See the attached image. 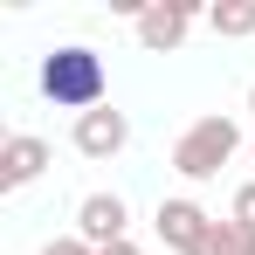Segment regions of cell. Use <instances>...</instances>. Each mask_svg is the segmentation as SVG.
<instances>
[{"label":"cell","instance_id":"14","mask_svg":"<svg viewBox=\"0 0 255 255\" xmlns=\"http://www.w3.org/2000/svg\"><path fill=\"white\" fill-rule=\"evenodd\" d=\"M249 159H255V145H249Z\"/></svg>","mask_w":255,"mask_h":255},{"label":"cell","instance_id":"10","mask_svg":"<svg viewBox=\"0 0 255 255\" xmlns=\"http://www.w3.org/2000/svg\"><path fill=\"white\" fill-rule=\"evenodd\" d=\"M228 221L255 235V179H249V186H235V200H228Z\"/></svg>","mask_w":255,"mask_h":255},{"label":"cell","instance_id":"3","mask_svg":"<svg viewBox=\"0 0 255 255\" xmlns=\"http://www.w3.org/2000/svg\"><path fill=\"white\" fill-rule=\"evenodd\" d=\"M76 235H83L90 249L131 242V207H125V193H83V200H76Z\"/></svg>","mask_w":255,"mask_h":255},{"label":"cell","instance_id":"7","mask_svg":"<svg viewBox=\"0 0 255 255\" xmlns=\"http://www.w3.org/2000/svg\"><path fill=\"white\" fill-rule=\"evenodd\" d=\"M125 145H131V118L125 111L104 104V111H83V118H76V152H83V159H118Z\"/></svg>","mask_w":255,"mask_h":255},{"label":"cell","instance_id":"1","mask_svg":"<svg viewBox=\"0 0 255 255\" xmlns=\"http://www.w3.org/2000/svg\"><path fill=\"white\" fill-rule=\"evenodd\" d=\"M104 90H111V69H104V55L83 42L69 48H48L42 55V97L55 104V111H104Z\"/></svg>","mask_w":255,"mask_h":255},{"label":"cell","instance_id":"12","mask_svg":"<svg viewBox=\"0 0 255 255\" xmlns=\"http://www.w3.org/2000/svg\"><path fill=\"white\" fill-rule=\"evenodd\" d=\"M97 255H145L138 242H111V249H97Z\"/></svg>","mask_w":255,"mask_h":255},{"label":"cell","instance_id":"2","mask_svg":"<svg viewBox=\"0 0 255 255\" xmlns=\"http://www.w3.org/2000/svg\"><path fill=\"white\" fill-rule=\"evenodd\" d=\"M235 152H242V125H235L228 111H214V118H193V125L179 131V145H172V172L200 186V179H214Z\"/></svg>","mask_w":255,"mask_h":255},{"label":"cell","instance_id":"6","mask_svg":"<svg viewBox=\"0 0 255 255\" xmlns=\"http://www.w3.org/2000/svg\"><path fill=\"white\" fill-rule=\"evenodd\" d=\"M48 138H35V131H14L7 145H0V193H21V186H35L48 172Z\"/></svg>","mask_w":255,"mask_h":255},{"label":"cell","instance_id":"11","mask_svg":"<svg viewBox=\"0 0 255 255\" xmlns=\"http://www.w3.org/2000/svg\"><path fill=\"white\" fill-rule=\"evenodd\" d=\"M42 255H97V249H90L83 235H62V242H48V249H42Z\"/></svg>","mask_w":255,"mask_h":255},{"label":"cell","instance_id":"5","mask_svg":"<svg viewBox=\"0 0 255 255\" xmlns=\"http://www.w3.org/2000/svg\"><path fill=\"white\" fill-rule=\"evenodd\" d=\"M152 228H159V242L166 249H179V255H193L200 242H207V228H214V214L200 207V200H159V214H152Z\"/></svg>","mask_w":255,"mask_h":255},{"label":"cell","instance_id":"9","mask_svg":"<svg viewBox=\"0 0 255 255\" xmlns=\"http://www.w3.org/2000/svg\"><path fill=\"white\" fill-rule=\"evenodd\" d=\"M207 28H214V35H228V42L255 35V0H235V7H207Z\"/></svg>","mask_w":255,"mask_h":255},{"label":"cell","instance_id":"8","mask_svg":"<svg viewBox=\"0 0 255 255\" xmlns=\"http://www.w3.org/2000/svg\"><path fill=\"white\" fill-rule=\"evenodd\" d=\"M193 255H255V235H249V228H235V221H214L207 242H200Z\"/></svg>","mask_w":255,"mask_h":255},{"label":"cell","instance_id":"13","mask_svg":"<svg viewBox=\"0 0 255 255\" xmlns=\"http://www.w3.org/2000/svg\"><path fill=\"white\" fill-rule=\"evenodd\" d=\"M249 111H255V83H249Z\"/></svg>","mask_w":255,"mask_h":255},{"label":"cell","instance_id":"4","mask_svg":"<svg viewBox=\"0 0 255 255\" xmlns=\"http://www.w3.org/2000/svg\"><path fill=\"white\" fill-rule=\"evenodd\" d=\"M193 21H200V7H186V0H152L131 28H138V42L152 48V55H166V48H179L193 35Z\"/></svg>","mask_w":255,"mask_h":255}]
</instances>
